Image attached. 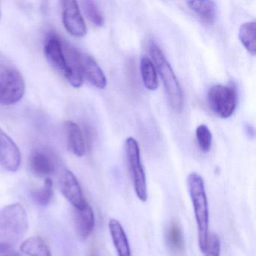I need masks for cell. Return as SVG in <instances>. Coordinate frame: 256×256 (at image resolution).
<instances>
[{"label": "cell", "instance_id": "obj_1", "mask_svg": "<svg viewBox=\"0 0 256 256\" xmlns=\"http://www.w3.org/2000/svg\"><path fill=\"white\" fill-rule=\"evenodd\" d=\"M70 46L64 43L59 36L50 34L44 43V54L49 64L72 86L80 88L83 84L84 78L72 56Z\"/></svg>", "mask_w": 256, "mask_h": 256}, {"label": "cell", "instance_id": "obj_2", "mask_svg": "<svg viewBox=\"0 0 256 256\" xmlns=\"http://www.w3.org/2000/svg\"><path fill=\"white\" fill-rule=\"evenodd\" d=\"M188 192L192 202L198 232V245L204 253L209 240V208L203 178L196 172L190 174L187 180Z\"/></svg>", "mask_w": 256, "mask_h": 256}, {"label": "cell", "instance_id": "obj_3", "mask_svg": "<svg viewBox=\"0 0 256 256\" xmlns=\"http://www.w3.org/2000/svg\"><path fill=\"white\" fill-rule=\"evenodd\" d=\"M29 228L28 212L20 204L0 209V244L12 247L20 242Z\"/></svg>", "mask_w": 256, "mask_h": 256}, {"label": "cell", "instance_id": "obj_4", "mask_svg": "<svg viewBox=\"0 0 256 256\" xmlns=\"http://www.w3.org/2000/svg\"><path fill=\"white\" fill-rule=\"evenodd\" d=\"M149 50L157 72L160 74L164 84L169 104L174 110L180 113L182 112L184 106V92L180 84L172 66L156 42H150Z\"/></svg>", "mask_w": 256, "mask_h": 256}, {"label": "cell", "instance_id": "obj_5", "mask_svg": "<svg viewBox=\"0 0 256 256\" xmlns=\"http://www.w3.org/2000/svg\"><path fill=\"white\" fill-rule=\"evenodd\" d=\"M25 92V82L17 67L0 54V104L12 106L19 102Z\"/></svg>", "mask_w": 256, "mask_h": 256}, {"label": "cell", "instance_id": "obj_6", "mask_svg": "<svg viewBox=\"0 0 256 256\" xmlns=\"http://www.w3.org/2000/svg\"><path fill=\"white\" fill-rule=\"evenodd\" d=\"M127 164L136 196L142 202L148 199L146 174L140 158V146L134 138H128L125 144Z\"/></svg>", "mask_w": 256, "mask_h": 256}, {"label": "cell", "instance_id": "obj_7", "mask_svg": "<svg viewBox=\"0 0 256 256\" xmlns=\"http://www.w3.org/2000/svg\"><path fill=\"white\" fill-rule=\"evenodd\" d=\"M210 110L222 119L230 118L238 104L236 90L232 86L216 85L210 90L208 96Z\"/></svg>", "mask_w": 256, "mask_h": 256}, {"label": "cell", "instance_id": "obj_8", "mask_svg": "<svg viewBox=\"0 0 256 256\" xmlns=\"http://www.w3.org/2000/svg\"><path fill=\"white\" fill-rule=\"evenodd\" d=\"M70 52L83 78H86L98 89L104 90L107 86V78L96 61L89 54L71 46Z\"/></svg>", "mask_w": 256, "mask_h": 256}, {"label": "cell", "instance_id": "obj_9", "mask_svg": "<svg viewBox=\"0 0 256 256\" xmlns=\"http://www.w3.org/2000/svg\"><path fill=\"white\" fill-rule=\"evenodd\" d=\"M59 186L64 197L76 210L82 209L88 204L80 182L72 172L64 170L60 176Z\"/></svg>", "mask_w": 256, "mask_h": 256}, {"label": "cell", "instance_id": "obj_10", "mask_svg": "<svg viewBox=\"0 0 256 256\" xmlns=\"http://www.w3.org/2000/svg\"><path fill=\"white\" fill-rule=\"evenodd\" d=\"M62 4V20L66 30L76 37L85 36L88 29L78 2L73 0L64 1Z\"/></svg>", "mask_w": 256, "mask_h": 256}, {"label": "cell", "instance_id": "obj_11", "mask_svg": "<svg viewBox=\"0 0 256 256\" xmlns=\"http://www.w3.org/2000/svg\"><path fill=\"white\" fill-rule=\"evenodd\" d=\"M22 154L14 140L0 128V164L11 172L18 170Z\"/></svg>", "mask_w": 256, "mask_h": 256}, {"label": "cell", "instance_id": "obj_12", "mask_svg": "<svg viewBox=\"0 0 256 256\" xmlns=\"http://www.w3.org/2000/svg\"><path fill=\"white\" fill-rule=\"evenodd\" d=\"M29 164L31 172L38 178H49L58 168L54 154L46 149L34 151L30 157Z\"/></svg>", "mask_w": 256, "mask_h": 256}, {"label": "cell", "instance_id": "obj_13", "mask_svg": "<svg viewBox=\"0 0 256 256\" xmlns=\"http://www.w3.org/2000/svg\"><path fill=\"white\" fill-rule=\"evenodd\" d=\"M64 130L68 150L76 156H84L86 154V144L79 126L72 121H66L64 122Z\"/></svg>", "mask_w": 256, "mask_h": 256}, {"label": "cell", "instance_id": "obj_14", "mask_svg": "<svg viewBox=\"0 0 256 256\" xmlns=\"http://www.w3.org/2000/svg\"><path fill=\"white\" fill-rule=\"evenodd\" d=\"M95 214L94 210L89 204L82 209L76 210V232L82 240H86L92 234L95 228Z\"/></svg>", "mask_w": 256, "mask_h": 256}, {"label": "cell", "instance_id": "obj_15", "mask_svg": "<svg viewBox=\"0 0 256 256\" xmlns=\"http://www.w3.org/2000/svg\"><path fill=\"white\" fill-rule=\"evenodd\" d=\"M109 232L118 256H132L128 236L121 223L112 218L108 223Z\"/></svg>", "mask_w": 256, "mask_h": 256}, {"label": "cell", "instance_id": "obj_16", "mask_svg": "<svg viewBox=\"0 0 256 256\" xmlns=\"http://www.w3.org/2000/svg\"><path fill=\"white\" fill-rule=\"evenodd\" d=\"M187 5L203 23L208 25L215 24L217 19V6L214 1H188Z\"/></svg>", "mask_w": 256, "mask_h": 256}, {"label": "cell", "instance_id": "obj_17", "mask_svg": "<svg viewBox=\"0 0 256 256\" xmlns=\"http://www.w3.org/2000/svg\"><path fill=\"white\" fill-rule=\"evenodd\" d=\"M166 240L168 246L174 253L182 252L185 248V240L180 226L176 222L169 224L166 234Z\"/></svg>", "mask_w": 256, "mask_h": 256}, {"label": "cell", "instance_id": "obj_18", "mask_svg": "<svg viewBox=\"0 0 256 256\" xmlns=\"http://www.w3.org/2000/svg\"><path fill=\"white\" fill-rule=\"evenodd\" d=\"M140 72L145 88L148 90H156L160 86L157 70L152 61L146 56L140 60Z\"/></svg>", "mask_w": 256, "mask_h": 256}, {"label": "cell", "instance_id": "obj_19", "mask_svg": "<svg viewBox=\"0 0 256 256\" xmlns=\"http://www.w3.org/2000/svg\"><path fill=\"white\" fill-rule=\"evenodd\" d=\"M20 250L28 256H52L48 246L40 236L26 240L20 246Z\"/></svg>", "mask_w": 256, "mask_h": 256}, {"label": "cell", "instance_id": "obj_20", "mask_svg": "<svg viewBox=\"0 0 256 256\" xmlns=\"http://www.w3.org/2000/svg\"><path fill=\"white\" fill-rule=\"evenodd\" d=\"M256 22H247L241 26L239 32L240 40L248 53L253 56L256 55Z\"/></svg>", "mask_w": 256, "mask_h": 256}, {"label": "cell", "instance_id": "obj_21", "mask_svg": "<svg viewBox=\"0 0 256 256\" xmlns=\"http://www.w3.org/2000/svg\"><path fill=\"white\" fill-rule=\"evenodd\" d=\"M31 196L34 202L40 206H48L54 196V184L52 180L46 178L44 186L38 190L32 191Z\"/></svg>", "mask_w": 256, "mask_h": 256}, {"label": "cell", "instance_id": "obj_22", "mask_svg": "<svg viewBox=\"0 0 256 256\" xmlns=\"http://www.w3.org/2000/svg\"><path fill=\"white\" fill-rule=\"evenodd\" d=\"M82 5H83V8L86 17L90 20V22H92L96 26H98V28L104 26V17L95 2L84 1L82 2Z\"/></svg>", "mask_w": 256, "mask_h": 256}, {"label": "cell", "instance_id": "obj_23", "mask_svg": "<svg viewBox=\"0 0 256 256\" xmlns=\"http://www.w3.org/2000/svg\"><path fill=\"white\" fill-rule=\"evenodd\" d=\"M196 138L200 150L204 152H210L212 148V134L206 125H200L196 130Z\"/></svg>", "mask_w": 256, "mask_h": 256}, {"label": "cell", "instance_id": "obj_24", "mask_svg": "<svg viewBox=\"0 0 256 256\" xmlns=\"http://www.w3.org/2000/svg\"><path fill=\"white\" fill-rule=\"evenodd\" d=\"M221 253V242L218 235L212 234L209 236L208 247L204 254L206 256H220Z\"/></svg>", "mask_w": 256, "mask_h": 256}, {"label": "cell", "instance_id": "obj_25", "mask_svg": "<svg viewBox=\"0 0 256 256\" xmlns=\"http://www.w3.org/2000/svg\"><path fill=\"white\" fill-rule=\"evenodd\" d=\"M245 131L246 133L248 134V137L251 138H254V127L252 126L250 124H246L245 125Z\"/></svg>", "mask_w": 256, "mask_h": 256}, {"label": "cell", "instance_id": "obj_26", "mask_svg": "<svg viewBox=\"0 0 256 256\" xmlns=\"http://www.w3.org/2000/svg\"><path fill=\"white\" fill-rule=\"evenodd\" d=\"M89 256H100V253L97 250H92Z\"/></svg>", "mask_w": 256, "mask_h": 256}, {"label": "cell", "instance_id": "obj_27", "mask_svg": "<svg viewBox=\"0 0 256 256\" xmlns=\"http://www.w3.org/2000/svg\"><path fill=\"white\" fill-rule=\"evenodd\" d=\"M7 256H18L17 254H16V252H14V251H12L10 253V254H8Z\"/></svg>", "mask_w": 256, "mask_h": 256}, {"label": "cell", "instance_id": "obj_28", "mask_svg": "<svg viewBox=\"0 0 256 256\" xmlns=\"http://www.w3.org/2000/svg\"><path fill=\"white\" fill-rule=\"evenodd\" d=\"M0 17H1V12H0Z\"/></svg>", "mask_w": 256, "mask_h": 256}]
</instances>
